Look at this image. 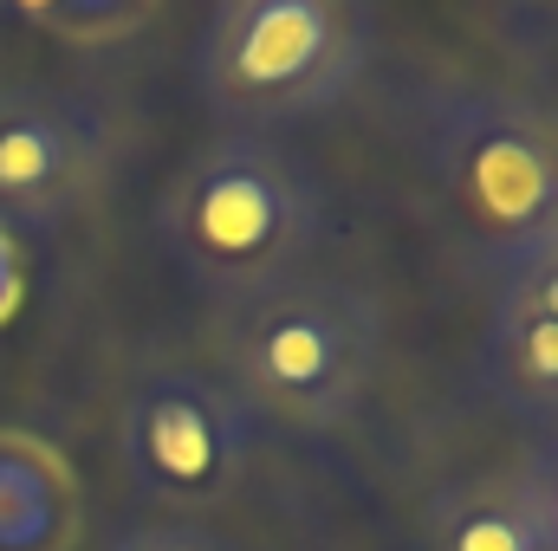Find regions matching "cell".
Segmentation results:
<instances>
[{
	"label": "cell",
	"mask_w": 558,
	"mask_h": 551,
	"mask_svg": "<svg viewBox=\"0 0 558 551\" xmlns=\"http://www.w3.org/2000/svg\"><path fill=\"white\" fill-rule=\"evenodd\" d=\"M208 344L247 415H267L292 434H331L371 396L390 318L371 285L305 267L254 298L215 305Z\"/></svg>",
	"instance_id": "obj_1"
},
{
	"label": "cell",
	"mask_w": 558,
	"mask_h": 551,
	"mask_svg": "<svg viewBox=\"0 0 558 551\" xmlns=\"http://www.w3.org/2000/svg\"><path fill=\"white\" fill-rule=\"evenodd\" d=\"M156 234L208 305L299 279L325 234V188L286 137L215 131L162 188Z\"/></svg>",
	"instance_id": "obj_2"
},
{
	"label": "cell",
	"mask_w": 558,
	"mask_h": 551,
	"mask_svg": "<svg viewBox=\"0 0 558 551\" xmlns=\"http://www.w3.org/2000/svg\"><path fill=\"white\" fill-rule=\"evenodd\" d=\"M371 65L351 0H221L195 33V91L234 137H286L325 118Z\"/></svg>",
	"instance_id": "obj_3"
},
{
	"label": "cell",
	"mask_w": 558,
	"mask_h": 551,
	"mask_svg": "<svg viewBox=\"0 0 558 551\" xmlns=\"http://www.w3.org/2000/svg\"><path fill=\"white\" fill-rule=\"evenodd\" d=\"M422 162L461 221L520 260L558 234V118L507 85H441L422 98Z\"/></svg>",
	"instance_id": "obj_4"
},
{
	"label": "cell",
	"mask_w": 558,
	"mask_h": 551,
	"mask_svg": "<svg viewBox=\"0 0 558 551\" xmlns=\"http://www.w3.org/2000/svg\"><path fill=\"white\" fill-rule=\"evenodd\" d=\"M118 461L143 500L169 513H208L254 461V415L208 370H156L124 396Z\"/></svg>",
	"instance_id": "obj_5"
},
{
	"label": "cell",
	"mask_w": 558,
	"mask_h": 551,
	"mask_svg": "<svg viewBox=\"0 0 558 551\" xmlns=\"http://www.w3.org/2000/svg\"><path fill=\"white\" fill-rule=\"evenodd\" d=\"M118 149L105 105L52 85H0V221L52 228L85 215L105 195Z\"/></svg>",
	"instance_id": "obj_6"
},
{
	"label": "cell",
	"mask_w": 558,
	"mask_h": 551,
	"mask_svg": "<svg viewBox=\"0 0 558 551\" xmlns=\"http://www.w3.org/2000/svg\"><path fill=\"white\" fill-rule=\"evenodd\" d=\"M85 487L59 441L0 428V551H78Z\"/></svg>",
	"instance_id": "obj_7"
},
{
	"label": "cell",
	"mask_w": 558,
	"mask_h": 551,
	"mask_svg": "<svg viewBox=\"0 0 558 551\" xmlns=\"http://www.w3.org/2000/svg\"><path fill=\"white\" fill-rule=\"evenodd\" d=\"M422 546L428 551H553L526 467L507 474H468L441 487L422 506Z\"/></svg>",
	"instance_id": "obj_8"
},
{
	"label": "cell",
	"mask_w": 558,
	"mask_h": 551,
	"mask_svg": "<svg viewBox=\"0 0 558 551\" xmlns=\"http://www.w3.org/2000/svg\"><path fill=\"white\" fill-rule=\"evenodd\" d=\"M494 377L520 409L558 415V325L546 318H494Z\"/></svg>",
	"instance_id": "obj_9"
},
{
	"label": "cell",
	"mask_w": 558,
	"mask_h": 551,
	"mask_svg": "<svg viewBox=\"0 0 558 551\" xmlns=\"http://www.w3.org/2000/svg\"><path fill=\"white\" fill-rule=\"evenodd\" d=\"M13 20L33 26V33H52L72 52H111V46H124L131 33L149 26V7H124V0H33V7H13Z\"/></svg>",
	"instance_id": "obj_10"
},
{
	"label": "cell",
	"mask_w": 558,
	"mask_h": 551,
	"mask_svg": "<svg viewBox=\"0 0 558 551\" xmlns=\"http://www.w3.org/2000/svg\"><path fill=\"white\" fill-rule=\"evenodd\" d=\"M494 318H546V325H558V234L526 247L520 260H507V285H500Z\"/></svg>",
	"instance_id": "obj_11"
},
{
	"label": "cell",
	"mask_w": 558,
	"mask_h": 551,
	"mask_svg": "<svg viewBox=\"0 0 558 551\" xmlns=\"http://www.w3.org/2000/svg\"><path fill=\"white\" fill-rule=\"evenodd\" d=\"M105 551H241V546H228V539H221V532H208V526L169 519V526H137V532L111 539Z\"/></svg>",
	"instance_id": "obj_12"
},
{
	"label": "cell",
	"mask_w": 558,
	"mask_h": 551,
	"mask_svg": "<svg viewBox=\"0 0 558 551\" xmlns=\"http://www.w3.org/2000/svg\"><path fill=\"white\" fill-rule=\"evenodd\" d=\"M526 480H533V500H539L546 539H553V551H558V454L553 461H539V467H526Z\"/></svg>",
	"instance_id": "obj_13"
},
{
	"label": "cell",
	"mask_w": 558,
	"mask_h": 551,
	"mask_svg": "<svg viewBox=\"0 0 558 551\" xmlns=\"http://www.w3.org/2000/svg\"><path fill=\"white\" fill-rule=\"evenodd\" d=\"M553 454H558V448H553Z\"/></svg>",
	"instance_id": "obj_14"
}]
</instances>
